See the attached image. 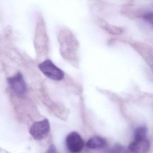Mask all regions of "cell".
<instances>
[{
  "label": "cell",
  "instance_id": "5b68a950",
  "mask_svg": "<svg viewBox=\"0 0 153 153\" xmlns=\"http://www.w3.org/2000/svg\"><path fill=\"white\" fill-rule=\"evenodd\" d=\"M150 143L147 138L134 140L129 146L132 153H146L149 150Z\"/></svg>",
  "mask_w": 153,
  "mask_h": 153
},
{
  "label": "cell",
  "instance_id": "ba28073f",
  "mask_svg": "<svg viewBox=\"0 0 153 153\" xmlns=\"http://www.w3.org/2000/svg\"><path fill=\"white\" fill-rule=\"evenodd\" d=\"M127 151L125 148L120 145L115 146L112 149L111 153H127Z\"/></svg>",
  "mask_w": 153,
  "mask_h": 153
},
{
  "label": "cell",
  "instance_id": "277c9868",
  "mask_svg": "<svg viewBox=\"0 0 153 153\" xmlns=\"http://www.w3.org/2000/svg\"><path fill=\"white\" fill-rule=\"evenodd\" d=\"M68 149L72 153H78L85 146V142L80 135L76 131L70 133L66 139Z\"/></svg>",
  "mask_w": 153,
  "mask_h": 153
},
{
  "label": "cell",
  "instance_id": "3957f363",
  "mask_svg": "<svg viewBox=\"0 0 153 153\" xmlns=\"http://www.w3.org/2000/svg\"><path fill=\"white\" fill-rule=\"evenodd\" d=\"M7 82L13 92L19 96H24L26 94L27 87L21 73H18L14 76L8 78Z\"/></svg>",
  "mask_w": 153,
  "mask_h": 153
},
{
  "label": "cell",
  "instance_id": "8992f818",
  "mask_svg": "<svg viewBox=\"0 0 153 153\" xmlns=\"http://www.w3.org/2000/svg\"><path fill=\"white\" fill-rule=\"evenodd\" d=\"M106 141L103 138L95 136L91 138L86 143V146L91 149L102 148L105 146Z\"/></svg>",
  "mask_w": 153,
  "mask_h": 153
},
{
  "label": "cell",
  "instance_id": "6da1fadb",
  "mask_svg": "<svg viewBox=\"0 0 153 153\" xmlns=\"http://www.w3.org/2000/svg\"><path fill=\"white\" fill-rule=\"evenodd\" d=\"M39 68L45 76L53 80L60 81L64 78L63 71L50 60H46L40 63Z\"/></svg>",
  "mask_w": 153,
  "mask_h": 153
},
{
  "label": "cell",
  "instance_id": "52a82bcc",
  "mask_svg": "<svg viewBox=\"0 0 153 153\" xmlns=\"http://www.w3.org/2000/svg\"><path fill=\"white\" fill-rule=\"evenodd\" d=\"M147 129L146 127L140 126V127H138L135 129L134 131L135 139L147 138Z\"/></svg>",
  "mask_w": 153,
  "mask_h": 153
},
{
  "label": "cell",
  "instance_id": "9c48e42d",
  "mask_svg": "<svg viewBox=\"0 0 153 153\" xmlns=\"http://www.w3.org/2000/svg\"><path fill=\"white\" fill-rule=\"evenodd\" d=\"M152 13H149L146 14V16H144V19L146 21H148V22H150L151 24H152Z\"/></svg>",
  "mask_w": 153,
  "mask_h": 153
},
{
  "label": "cell",
  "instance_id": "30bf717a",
  "mask_svg": "<svg viewBox=\"0 0 153 153\" xmlns=\"http://www.w3.org/2000/svg\"><path fill=\"white\" fill-rule=\"evenodd\" d=\"M46 153H57L56 148L53 145H51Z\"/></svg>",
  "mask_w": 153,
  "mask_h": 153
},
{
  "label": "cell",
  "instance_id": "7a4b0ae2",
  "mask_svg": "<svg viewBox=\"0 0 153 153\" xmlns=\"http://www.w3.org/2000/svg\"><path fill=\"white\" fill-rule=\"evenodd\" d=\"M50 123L47 119L34 123L31 126L30 133L34 139L40 140L47 137L50 132Z\"/></svg>",
  "mask_w": 153,
  "mask_h": 153
}]
</instances>
